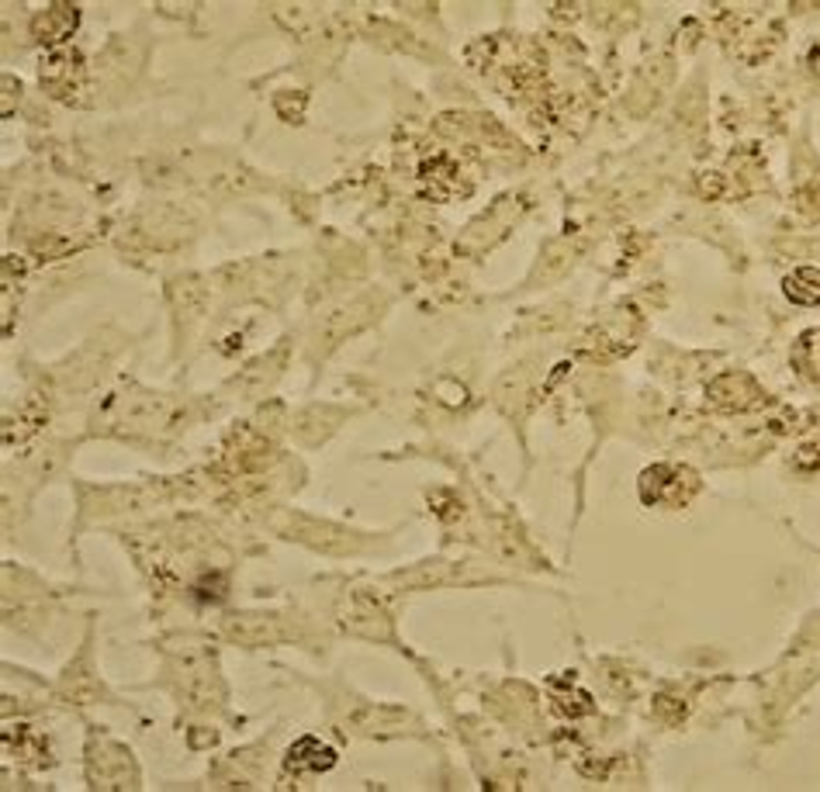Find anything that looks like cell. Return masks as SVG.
<instances>
[{
  "label": "cell",
  "mask_w": 820,
  "mask_h": 792,
  "mask_svg": "<svg viewBox=\"0 0 820 792\" xmlns=\"http://www.w3.org/2000/svg\"><path fill=\"white\" fill-rule=\"evenodd\" d=\"M336 764V751L330 745H322L319 737H302L298 745L288 748L284 758V769L294 775H319V772H330Z\"/></svg>",
  "instance_id": "6da1fadb"
},
{
  "label": "cell",
  "mask_w": 820,
  "mask_h": 792,
  "mask_svg": "<svg viewBox=\"0 0 820 792\" xmlns=\"http://www.w3.org/2000/svg\"><path fill=\"white\" fill-rule=\"evenodd\" d=\"M73 29H77V11H69V8H48L32 24V32L39 35V42H48V45L63 42Z\"/></svg>",
  "instance_id": "7a4b0ae2"
},
{
  "label": "cell",
  "mask_w": 820,
  "mask_h": 792,
  "mask_svg": "<svg viewBox=\"0 0 820 792\" xmlns=\"http://www.w3.org/2000/svg\"><path fill=\"white\" fill-rule=\"evenodd\" d=\"M783 287H786V299L792 302V305H820V270L817 267H800V270H792V274L783 281Z\"/></svg>",
  "instance_id": "3957f363"
}]
</instances>
